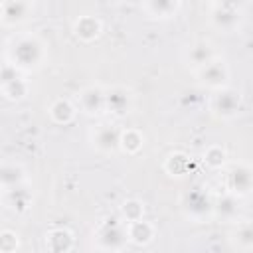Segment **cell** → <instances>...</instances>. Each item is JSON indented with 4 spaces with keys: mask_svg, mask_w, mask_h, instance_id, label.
Wrapping results in <instances>:
<instances>
[{
    "mask_svg": "<svg viewBox=\"0 0 253 253\" xmlns=\"http://www.w3.org/2000/svg\"><path fill=\"white\" fill-rule=\"evenodd\" d=\"M243 107V97L235 87H225L219 91L210 93V101H208V109L210 113L219 119V121H233Z\"/></svg>",
    "mask_w": 253,
    "mask_h": 253,
    "instance_id": "52a82bcc",
    "label": "cell"
},
{
    "mask_svg": "<svg viewBox=\"0 0 253 253\" xmlns=\"http://www.w3.org/2000/svg\"><path fill=\"white\" fill-rule=\"evenodd\" d=\"M245 22V10L237 2H210L208 4V24L219 34H235Z\"/></svg>",
    "mask_w": 253,
    "mask_h": 253,
    "instance_id": "277c9868",
    "label": "cell"
},
{
    "mask_svg": "<svg viewBox=\"0 0 253 253\" xmlns=\"http://www.w3.org/2000/svg\"><path fill=\"white\" fill-rule=\"evenodd\" d=\"M0 186L2 192L28 186V170L24 168V164L16 160H4L0 168Z\"/></svg>",
    "mask_w": 253,
    "mask_h": 253,
    "instance_id": "e0dca14e",
    "label": "cell"
},
{
    "mask_svg": "<svg viewBox=\"0 0 253 253\" xmlns=\"http://www.w3.org/2000/svg\"><path fill=\"white\" fill-rule=\"evenodd\" d=\"M126 233H128V243L130 245L146 247L156 237V225L150 219L142 217V219H136V221L126 223Z\"/></svg>",
    "mask_w": 253,
    "mask_h": 253,
    "instance_id": "d6986e66",
    "label": "cell"
},
{
    "mask_svg": "<svg viewBox=\"0 0 253 253\" xmlns=\"http://www.w3.org/2000/svg\"><path fill=\"white\" fill-rule=\"evenodd\" d=\"M140 10L150 20L168 22L178 16V12L182 10V2L180 0H146L140 4Z\"/></svg>",
    "mask_w": 253,
    "mask_h": 253,
    "instance_id": "2e32d148",
    "label": "cell"
},
{
    "mask_svg": "<svg viewBox=\"0 0 253 253\" xmlns=\"http://www.w3.org/2000/svg\"><path fill=\"white\" fill-rule=\"evenodd\" d=\"M241 211H243L241 198L227 194V192H221L213 198V219L233 225L241 221Z\"/></svg>",
    "mask_w": 253,
    "mask_h": 253,
    "instance_id": "5bb4252c",
    "label": "cell"
},
{
    "mask_svg": "<svg viewBox=\"0 0 253 253\" xmlns=\"http://www.w3.org/2000/svg\"><path fill=\"white\" fill-rule=\"evenodd\" d=\"M0 91H2V97L6 101H12V103L24 101L28 91H30V83L26 79V73L18 71L14 65L4 61L2 73H0Z\"/></svg>",
    "mask_w": 253,
    "mask_h": 253,
    "instance_id": "8fae6325",
    "label": "cell"
},
{
    "mask_svg": "<svg viewBox=\"0 0 253 253\" xmlns=\"http://www.w3.org/2000/svg\"><path fill=\"white\" fill-rule=\"evenodd\" d=\"M47 43L36 32H18L6 40L4 61L22 73L40 71L47 63Z\"/></svg>",
    "mask_w": 253,
    "mask_h": 253,
    "instance_id": "6da1fadb",
    "label": "cell"
},
{
    "mask_svg": "<svg viewBox=\"0 0 253 253\" xmlns=\"http://www.w3.org/2000/svg\"><path fill=\"white\" fill-rule=\"evenodd\" d=\"M91 253H113V251H105V249H97V247H93Z\"/></svg>",
    "mask_w": 253,
    "mask_h": 253,
    "instance_id": "83f0119b",
    "label": "cell"
},
{
    "mask_svg": "<svg viewBox=\"0 0 253 253\" xmlns=\"http://www.w3.org/2000/svg\"><path fill=\"white\" fill-rule=\"evenodd\" d=\"M136 107V95L126 85H111L107 87V113L115 119H123L130 115Z\"/></svg>",
    "mask_w": 253,
    "mask_h": 253,
    "instance_id": "7c38bea8",
    "label": "cell"
},
{
    "mask_svg": "<svg viewBox=\"0 0 253 253\" xmlns=\"http://www.w3.org/2000/svg\"><path fill=\"white\" fill-rule=\"evenodd\" d=\"M45 249L49 253H69L73 249V233L67 227H53L49 231H45Z\"/></svg>",
    "mask_w": 253,
    "mask_h": 253,
    "instance_id": "ffe728a7",
    "label": "cell"
},
{
    "mask_svg": "<svg viewBox=\"0 0 253 253\" xmlns=\"http://www.w3.org/2000/svg\"><path fill=\"white\" fill-rule=\"evenodd\" d=\"M213 198L215 196H211L204 188L196 186L180 196V200H178L180 213L194 223L213 221Z\"/></svg>",
    "mask_w": 253,
    "mask_h": 253,
    "instance_id": "5b68a950",
    "label": "cell"
},
{
    "mask_svg": "<svg viewBox=\"0 0 253 253\" xmlns=\"http://www.w3.org/2000/svg\"><path fill=\"white\" fill-rule=\"evenodd\" d=\"M71 32H73V36H75L79 42L91 43V42H95V40L101 38V34H103V22H101L99 16L83 14V16H79V18L73 20Z\"/></svg>",
    "mask_w": 253,
    "mask_h": 253,
    "instance_id": "9a60e30c",
    "label": "cell"
},
{
    "mask_svg": "<svg viewBox=\"0 0 253 253\" xmlns=\"http://www.w3.org/2000/svg\"><path fill=\"white\" fill-rule=\"evenodd\" d=\"M144 146V134L138 128H123L121 132V152L123 154H138Z\"/></svg>",
    "mask_w": 253,
    "mask_h": 253,
    "instance_id": "cb8c5ba5",
    "label": "cell"
},
{
    "mask_svg": "<svg viewBox=\"0 0 253 253\" xmlns=\"http://www.w3.org/2000/svg\"><path fill=\"white\" fill-rule=\"evenodd\" d=\"M36 4L28 0H4L0 4V24L6 28L22 26L34 18Z\"/></svg>",
    "mask_w": 253,
    "mask_h": 253,
    "instance_id": "4fadbf2b",
    "label": "cell"
},
{
    "mask_svg": "<svg viewBox=\"0 0 253 253\" xmlns=\"http://www.w3.org/2000/svg\"><path fill=\"white\" fill-rule=\"evenodd\" d=\"M75 115H77V107L71 99L57 97L47 105V117L55 125H69V123H73Z\"/></svg>",
    "mask_w": 253,
    "mask_h": 253,
    "instance_id": "44dd1931",
    "label": "cell"
},
{
    "mask_svg": "<svg viewBox=\"0 0 253 253\" xmlns=\"http://www.w3.org/2000/svg\"><path fill=\"white\" fill-rule=\"evenodd\" d=\"M162 168L170 178H184L190 170V158L184 152H170L166 156Z\"/></svg>",
    "mask_w": 253,
    "mask_h": 253,
    "instance_id": "603a6c76",
    "label": "cell"
},
{
    "mask_svg": "<svg viewBox=\"0 0 253 253\" xmlns=\"http://www.w3.org/2000/svg\"><path fill=\"white\" fill-rule=\"evenodd\" d=\"M217 57H221V53H219L217 45L210 40H194L182 49V61L192 73L206 67L208 63H211Z\"/></svg>",
    "mask_w": 253,
    "mask_h": 253,
    "instance_id": "9c48e42d",
    "label": "cell"
},
{
    "mask_svg": "<svg viewBox=\"0 0 253 253\" xmlns=\"http://www.w3.org/2000/svg\"><path fill=\"white\" fill-rule=\"evenodd\" d=\"M2 200H4L6 210H10L14 213H24V211H28V208L32 204V194L28 192V186H22L16 190L2 192Z\"/></svg>",
    "mask_w": 253,
    "mask_h": 253,
    "instance_id": "7402d4cb",
    "label": "cell"
},
{
    "mask_svg": "<svg viewBox=\"0 0 253 253\" xmlns=\"http://www.w3.org/2000/svg\"><path fill=\"white\" fill-rule=\"evenodd\" d=\"M194 77H196L198 87L213 93V91H219V89L229 87L231 69H229V63L225 61V57H217L211 63H208L206 67L198 69L194 73Z\"/></svg>",
    "mask_w": 253,
    "mask_h": 253,
    "instance_id": "ba28073f",
    "label": "cell"
},
{
    "mask_svg": "<svg viewBox=\"0 0 253 253\" xmlns=\"http://www.w3.org/2000/svg\"><path fill=\"white\" fill-rule=\"evenodd\" d=\"M119 217H121L125 223L142 219V217H144V204H142L140 200H134V198L125 200V202L119 206Z\"/></svg>",
    "mask_w": 253,
    "mask_h": 253,
    "instance_id": "484cf974",
    "label": "cell"
},
{
    "mask_svg": "<svg viewBox=\"0 0 253 253\" xmlns=\"http://www.w3.org/2000/svg\"><path fill=\"white\" fill-rule=\"evenodd\" d=\"M227 241L241 253H253V221H237L227 233Z\"/></svg>",
    "mask_w": 253,
    "mask_h": 253,
    "instance_id": "ac0fdd59",
    "label": "cell"
},
{
    "mask_svg": "<svg viewBox=\"0 0 253 253\" xmlns=\"http://www.w3.org/2000/svg\"><path fill=\"white\" fill-rule=\"evenodd\" d=\"M202 162L210 168V170H223V166L229 162V158H227V150L221 146V144H211V146H208L206 150H204V154H202Z\"/></svg>",
    "mask_w": 253,
    "mask_h": 253,
    "instance_id": "d4e9b609",
    "label": "cell"
},
{
    "mask_svg": "<svg viewBox=\"0 0 253 253\" xmlns=\"http://www.w3.org/2000/svg\"><path fill=\"white\" fill-rule=\"evenodd\" d=\"M79 113L85 117H103L107 113V87L105 85H87L77 91L73 99Z\"/></svg>",
    "mask_w": 253,
    "mask_h": 253,
    "instance_id": "30bf717a",
    "label": "cell"
},
{
    "mask_svg": "<svg viewBox=\"0 0 253 253\" xmlns=\"http://www.w3.org/2000/svg\"><path fill=\"white\" fill-rule=\"evenodd\" d=\"M126 245H128L126 223L119 215H107L95 225L93 247L113 251V253H123L126 249Z\"/></svg>",
    "mask_w": 253,
    "mask_h": 253,
    "instance_id": "7a4b0ae2",
    "label": "cell"
},
{
    "mask_svg": "<svg viewBox=\"0 0 253 253\" xmlns=\"http://www.w3.org/2000/svg\"><path fill=\"white\" fill-rule=\"evenodd\" d=\"M221 188L237 198L253 196V164L247 160H229L219 172Z\"/></svg>",
    "mask_w": 253,
    "mask_h": 253,
    "instance_id": "3957f363",
    "label": "cell"
},
{
    "mask_svg": "<svg viewBox=\"0 0 253 253\" xmlns=\"http://www.w3.org/2000/svg\"><path fill=\"white\" fill-rule=\"evenodd\" d=\"M20 249V235L14 229H2L0 233V253H16Z\"/></svg>",
    "mask_w": 253,
    "mask_h": 253,
    "instance_id": "4316f807",
    "label": "cell"
},
{
    "mask_svg": "<svg viewBox=\"0 0 253 253\" xmlns=\"http://www.w3.org/2000/svg\"><path fill=\"white\" fill-rule=\"evenodd\" d=\"M121 132L123 128L113 123H95L87 132L89 146L101 156H113L121 152Z\"/></svg>",
    "mask_w": 253,
    "mask_h": 253,
    "instance_id": "8992f818",
    "label": "cell"
}]
</instances>
